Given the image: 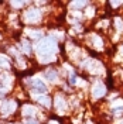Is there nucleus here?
Wrapping results in <instances>:
<instances>
[{"label": "nucleus", "mask_w": 123, "mask_h": 124, "mask_svg": "<svg viewBox=\"0 0 123 124\" xmlns=\"http://www.w3.org/2000/svg\"><path fill=\"white\" fill-rule=\"evenodd\" d=\"M24 110H26L24 113H26V114H30V116L35 113V108H34V107H31V106H24Z\"/></svg>", "instance_id": "nucleus-9"}, {"label": "nucleus", "mask_w": 123, "mask_h": 124, "mask_svg": "<svg viewBox=\"0 0 123 124\" xmlns=\"http://www.w3.org/2000/svg\"><path fill=\"white\" fill-rule=\"evenodd\" d=\"M11 4H13V6H17V7H20V6H23L24 3H23V1H21V3H16V1H14V3H11Z\"/></svg>", "instance_id": "nucleus-15"}, {"label": "nucleus", "mask_w": 123, "mask_h": 124, "mask_svg": "<svg viewBox=\"0 0 123 124\" xmlns=\"http://www.w3.org/2000/svg\"><path fill=\"white\" fill-rule=\"evenodd\" d=\"M122 52H123V49H122Z\"/></svg>", "instance_id": "nucleus-17"}, {"label": "nucleus", "mask_w": 123, "mask_h": 124, "mask_svg": "<svg viewBox=\"0 0 123 124\" xmlns=\"http://www.w3.org/2000/svg\"><path fill=\"white\" fill-rule=\"evenodd\" d=\"M57 51V44L53 38H44L37 45V52L40 56L43 55H53Z\"/></svg>", "instance_id": "nucleus-1"}, {"label": "nucleus", "mask_w": 123, "mask_h": 124, "mask_svg": "<svg viewBox=\"0 0 123 124\" xmlns=\"http://www.w3.org/2000/svg\"><path fill=\"white\" fill-rule=\"evenodd\" d=\"M23 48L26 49V52H30V46H28V44H27V42H24V44H23Z\"/></svg>", "instance_id": "nucleus-14"}, {"label": "nucleus", "mask_w": 123, "mask_h": 124, "mask_svg": "<svg viewBox=\"0 0 123 124\" xmlns=\"http://www.w3.org/2000/svg\"><path fill=\"white\" fill-rule=\"evenodd\" d=\"M33 90L37 93H44V92H47V87L41 80H34L33 82Z\"/></svg>", "instance_id": "nucleus-3"}, {"label": "nucleus", "mask_w": 123, "mask_h": 124, "mask_svg": "<svg viewBox=\"0 0 123 124\" xmlns=\"http://www.w3.org/2000/svg\"><path fill=\"white\" fill-rule=\"evenodd\" d=\"M37 100H38L41 104L47 106V107L51 104V103H50V97H47V96H38V97H37Z\"/></svg>", "instance_id": "nucleus-6"}, {"label": "nucleus", "mask_w": 123, "mask_h": 124, "mask_svg": "<svg viewBox=\"0 0 123 124\" xmlns=\"http://www.w3.org/2000/svg\"><path fill=\"white\" fill-rule=\"evenodd\" d=\"M30 35L34 37V38H37V37H40V31H30Z\"/></svg>", "instance_id": "nucleus-13"}, {"label": "nucleus", "mask_w": 123, "mask_h": 124, "mask_svg": "<svg viewBox=\"0 0 123 124\" xmlns=\"http://www.w3.org/2000/svg\"><path fill=\"white\" fill-rule=\"evenodd\" d=\"M0 66H3V68H9V61L4 58V56H0Z\"/></svg>", "instance_id": "nucleus-10"}, {"label": "nucleus", "mask_w": 123, "mask_h": 124, "mask_svg": "<svg viewBox=\"0 0 123 124\" xmlns=\"http://www.w3.org/2000/svg\"><path fill=\"white\" fill-rule=\"evenodd\" d=\"M24 18H26L27 23H37V21H40V18H41V14H40V11L37 8H31V10H28L24 14Z\"/></svg>", "instance_id": "nucleus-2"}, {"label": "nucleus", "mask_w": 123, "mask_h": 124, "mask_svg": "<svg viewBox=\"0 0 123 124\" xmlns=\"http://www.w3.org/2000/svg\"><path fill=\"white\" fill-rule=\"evenodd\" d=\"M55 104H57V108H60V111L62 113V110H64V104H65V103H64V100L57 97V101H55Z\"/></svg>", "instance_id": "nucleus-8"}, {"label": "nucleus", "mask_w": 123, "mask_h": 124, "mask_svg": "<svg viewBox=\"0 0 123 124\" xmlns=\"http://www.w3.org/2000/svg\"><path fill=\"white\" fill-rule=\"evenodd\" d=\"M45 76H47V79H50V80H55V79H57V73H55L54 70H47Z\"/></svg>", "instance_id": "nucleus-7"}, {"label": "nucleus", "mask_w": 123, "mask_h": 124, "mask_svg": "<svg viewBox=\"0 0 123 124\" xmlns=\"http://www.w3.org/2000/svg\"><path fill=\"white\" fill-rule=\"evenodd\" d=\"M27 124H37V121H34V120H28Z\"/></svg>", "instance_id": "nucleus-16"}, {"label": "nucleus", "mask_w": 123, "mask_h": 124, "mask_svg": "<svg viewBox=\"0 0 123 124\" xmlns=\"http://www.w3.org/2000/svg\"><path fill=\"white\" fill-rule=\"evenodd\" d=\"M103 93H105V86L103 85H96L95 87L92 89V94L95 97H100V96H103Z\"/></svg>", "instance_id": "nucleus-4"}, {"label": "nucleus", "mask_w": 123, "mask_h": 124, "mask_svg": "<svg viewBox=\"0 0 123 124\" xmlns=\"http://www.w3.org/2000/svg\"><path fill=\"white\" fill-rule=\"evenodd\" d=\"M72 6L74 7H82V6H85L84 1H77V3H72Z\"/></svg>", "instance_id": "nucleus-12"}, {"label": "nucleus", "mask_w": 123, "mask_h": 124, "mask_svg": "<svg viewBox=\"0 0 123 124\" xmlns=\"http://www.w3.org/2000/svg\"><path fill=\"white\" fill-rule=\"evenodd\" d=\"M113 113H115V114H122V113H123V106L113 107Z\"/></svg>", "instance_id": "nucleus-11"}, {"label": "nucleus", "mask_w": 123, "mask_h": 124, "mask_svg": "<svg viewBox=\"0 0 123 124\" xmlns=\"http://www.w3.org/2000/svg\"><path fill=\"white\" fill-rule=\"evenodd\" d=\"M14 107H16L14 101H7V103L3 106V111H4V113H11V111L14 110Z\"/></svg>", "instance_id": "nucleus-5"}]
</instances>
